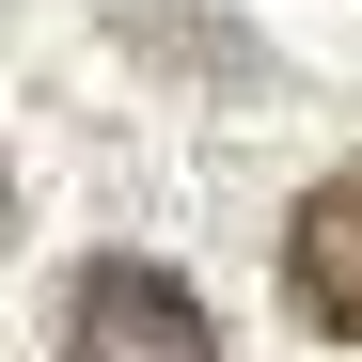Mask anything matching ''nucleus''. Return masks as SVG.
<instances>
[{"label":"nucleus","instance_id":"1","mask_svg":"<svg viewBox=\"0 0 362 362\" xmlns=\"http://www.w3.org/2000/svg\"><path fill=\"white\" fill-rule=\"evenodd\" d=\"M64 362H221V315L142 252H95L64 299Z\"/></svg>","mask_w":362,"mask_h":362},{"label":"nucleus","instance_id":"2","mask_svg":"<svg viewBox=\"0 0 362 362\" xmlns=\"http://www.w3.org/2000/svg\"><path fill=\"white\" fill-rule=\"evenodd\" d=\"M284 299H299L331 346H362V158L284 205Z\"/></svg>","mask_w":362,"mask_h":362},{"label":"nucleus","instance_id":"3","mask_svg":"<svg viewBox=\"0 0 362 362\" xmlns=\"http://www.w3.org/2000/svg\"><path fill=\"white\" fill-rule=\"evenodd\" d=\"M110 16H127L142 47H173V64H205V79H268V64H252V32H205V16H158V0H110Z\"/></svg>","mask_w":362,"mask_h":362},{"label":"nucleus","instance_id":"4","mask_svg":"<svg viewBox=\"0 0 362 362\" xmlns=\"http://www.w3.org/2000/svg\"><path fill=\"white\" fill-rule=\"evenodd\" d=\"M0 221H16V158H0Z\"/></svg>","mask_w":362,"mask_h":362}]
</instances>
